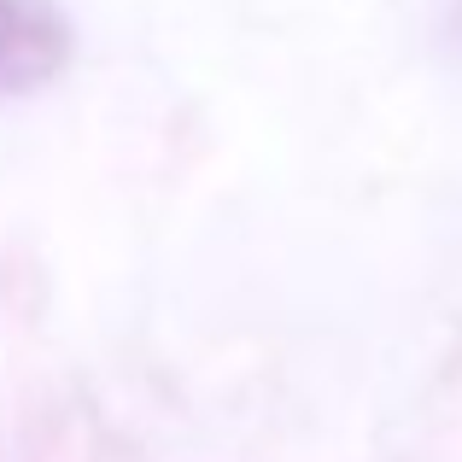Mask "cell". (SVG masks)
I'll list each match as a JSON object with an SVG mask.
<instances>
[{"mask_svg": "<svg viewBox=\"0 0 462 462\" xmlns=\"http://www.w3.org/2000/svg\"><path fill=\"white\" fill-rule=\"evenodd\" d=\"M77 53V23L59 0H0V100L47 88Z\"/></svg>", "mask_w": 462, "mask_h": 462, "instance_id": "6da1fadb", "label": "cell"}]
</instances>
